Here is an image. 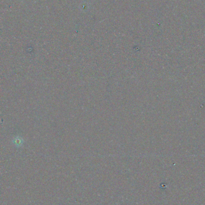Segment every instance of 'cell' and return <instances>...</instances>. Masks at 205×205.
<instances>
[{
	"instance_id": "6da1fadb",
	"label": "cell",
	"mask_w": 205,
	"mask_h": 205,
	"mask_svg": "<svg viewBox=\"0 0 205 205\" xmlns=\"http://www.w3.org/2000/svg\"><path fill=\"white\" fill-rule=\"evenodd\" d=\"M13 143L17 146H20L21 145H22V144L24 143V140H23V139L20 137L18 136V137H15V139L13 140Z\"/></svg>"
}]
</instances>
